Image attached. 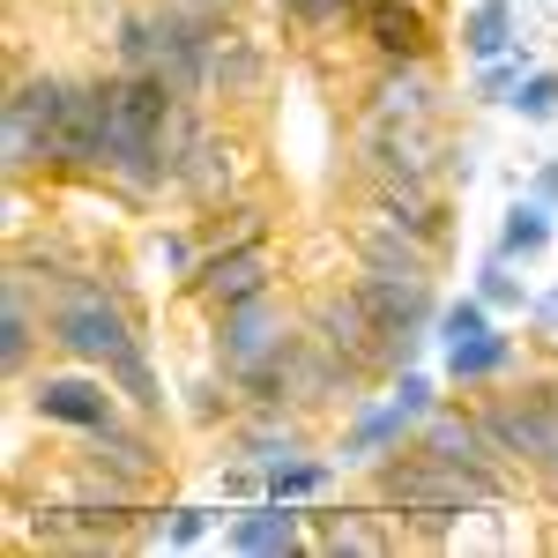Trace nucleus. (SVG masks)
<instances>
[{
	"label": "nucleus",
	"mask_w": 558,
	"mask_h": 558,
	"mask_svg": "<svg viewBox=\"0 0 558 558\" xmlns=\"http://www.w3.org/2000/svg\"><path fill=\"white\" fill-rule=\"evenodd\" d=\"M112 165V68L68 83V120L52 149V179H105Z\"/></svg>",
	"instance_id": "423d86ee"
},
{
	"label": "nucleus",
	"mask_w": 558,
	"mask_h": 558,
	"mask_svg": "<svg viewBox=\"0 0 558 558\" xmlns=\"http://www.w3.org/2000/svg\"><path fill=\"white\" fill-rule=\"evenodd\" d=\"M149 254H157V268H165L172 283H186V276L202 268V231H157V246H149Z\"/></svg>",
	"instance_id": "473e14b6"
},
{
	"label": "nucleus",
	"mask_w": 558,
	"mask_h": 558,
	"mask_svg": "<svg viewBox=\"0 0 558 558\" xmlns=\"http://www.w3.org/2000/svg\"><path fill=\"white\" fill-rule=\"evenodd\" d=\"M514 45H521L514 0H476L470 15H462V52H470V60H499V52H514Z\"/></svg>",
	"instance_id": "5701e85b"
},
{
	"label": "nucleus",
	"mask_w": 558,
	"mask_h": 558,
	"mask_svg": "<svg viewBox=\"0 0 558 558\" xmlns=\"http://www.w3.org/2000/svg\"><path fill=\"white\" fill-rule=\"evenodd\" d=\"M223 551H239V558L313 551V514L291 507V499H246V514L223 521Z\"/></svg>",
	"instance_id": "ddd939ff"
},
{
	"label": "nucleus",
	"mask_w": 558,
	"mask_h": 558,
	"mask_svg": "<svg viewBox=\"0 0 558 558\" xmlns=\"http://www.w3.org/2000/svg\"><path fill=\"white\" fill-rule=\"evenodd\" d=\"M260 89H268V45H260L254 31H239V23H223V38H216L209 97H223V105H254Z\"/></svg>",
	"instance_id": "aec40b11"
},
{
	"label": "nucleus",
	"mask_w": 558,
	"mask_h": 558,
	"mask_svg": "<svg viewBox=\"0 0 558 558\" xmlns=\"http://www.w3.org/2000/svg\"><path fill=\"white\" fill-rule=\"evenodd\" d=\"M365 120H439L432 60H380L365 83Z\"/></svg>",
	"instance_id": "f3484780"
},
{
	"label": "nucleus",
	"mask_w": 558,
	"mask_h": 558,
	"mask_svg": "<svg viewBox=\"0 0 558 558\" xmlns=\"http://www.w3.org/2000/svg\"><path fill=\"white\" fill-rule=\"evenodd\" d=\"M194 231H202V254H216V246H260V239H268V209L239 194V202H223V209H202Z\"/></svg>",
	"instance_id": "393cba45"
},
{
	"label": "nucleus",
	"mask_w": 558,
	"mask_h": 558,
	"mask_svg": "<svg viewBox=\"0 0 558 558\" xmlns=\"http://www.w3.org/2000/svg\"><path fill=\"white\" fill-rule=\"evenodd\" d=\"M425 357V328H380V350H373V380H395Z\"/></svg>",
	"instance_id": "7c9ffc66"
},
{
	"label": "nucleus",
	"mask_w": 558,
	"mask_h": 558,
	"mask_svg": "<svg viewBox=\"0 0 558 558\" xmlns=\"http://www.w3.org/2000/svg\"><path fill=\"white\" fill-rule=\"evenodd\" d=\"M514 112L529 120V128H544V120H558V68H529L514 89Z\"/></svg>",
	"instance_id": "2f4dec72"
},
{
	"label": "nucleus",
	"mask_w": 558,
	"mask_h": 558,
	"mask_svg": "<svg viewBox=\"0 0 558 558\" xmlns=\"http://www.w3.org/2000/svg\"><path fill=\"white\" fill-rule=\"evenodd\" d=\"M112 387H120V402H128L134 417H165V380H157V357H149V336H134L112 365Z\"/></svg>",
	"instance_id": "4be33fe9"
},
{
	"label": "nucleus",
	"mask_w": 558,
	"mask_h": 558,
	"mask_svg": "<svg viewBox=\"0 0 558 558\" xmlns=\"http://www.w3.org/2000/svg\"><path fill=\"white\" fill-rule=\"evenodd\" d=\"M328 484H336V454H291V462L268 470V499L313 507V499H328Z\"/></svg>",
	"instance_id": "a878e982"
},
{
	"label": "nucleus",
	"mask_w": 558,
	"mask_h": 558,
	"mask_svg": "<svg viewBox=\"0 0 558 558\" xmlns=\"http://www.w3.org/2000/svg\"><path fill=\"white\" fill-rule=\"evenodd\" d=\"M357 38L373 45V60H432V8L425 0H373V8H357Z\"/></svg>",
	"instance_id": "dca6fc26"
},
{
	"label": "nucleus",
	"mask_w": 558,
	"mask_h": 558,
	"mask_svg": "<svg viewBox=\"0 0 558 558\" xmlns=\"http://www.w3.org/2000/svg\"><path fill=\"white\" fill-rule=\"evenodd\" d=\"M134 336H142V328H134L128 291L105 283L97 268H75L68 283L45 291V343L60 350V357H75V365H112Z\"/></svg>",
	"instance_id": "f03ea898"
},
{
	"label": "nucleus",
	"mask_w": 558,
	"mask_h": 558,
	"mask_svg": "<svg viewBox=\"0 0 558 558\" xmlns=\"http://www.w3.org/2000/svg\"><path fill=\"white\" fill-rule=\"evenodd\" d=\"M179 291L202 305V313H223V305H239V299L276 291V254H268V239L260 246H216V254H202V268Z\"/></svg>",
	"instance_id": "1a4fd4ad"
},
{
	"label": "nucleus",
	"mask_w": 558,
	"mask_h": 558,
	"mask_svg": "<svg viewBox=\"0 0 558 558\" xmlns=\"http://www.w3.org/2000/svg\"><path fill=\"white\" fill-rule=\"evenodd\" d=\"M343 239H350V254H357V268H380V276H432V260H439L425 239H410L395 216L365 209V202H357Z\"/></svg>",
	"instance_id": "2eb2a0df"
},
{
	"label": "nucleus",
	"mask_w": 558,
	"mask_h": 558,
	"mask_svg": "<svg viewBox=\"0 0 558 558\" xmlns=\"http://www.w3.org/2000/svg\"><path fill=\"white\" fill-rule=\"evenodd\" d=\"M343 8H350V23H357V8H373V0H343Z\"/></svg>",
	"instance_id": "e433bc0d"
},
{
	"label": "nucleus",
	"mask_w": 558,
	"mask_h": 558,
	"mask_svg": "<svg viewBox=\"0 0 558 558\" xmlns=\"http://www.w3.org/2000/svg\"><path fill=\"white\" fill-rule=\"evenodd\" d=\"M350 283H357V299L373 305L380 328H432V320H439L432 276H380V268H357Z\"/></svg>",
	"instance_id": "a211bd4d"
},
{
	"label": "nucleus",
	"mask_w": 558,
	"mask_h": 558,
	"mask_svg": "<svg viewBox=\"0 0 558 558\" xmlns=\"http://www.w3.org/2000/svg\"><path fill=\"white\" fill-rule=\"evenodd\" d=\"M476 299L492 305V313H529V305H536V299H529V291H521L514 260H499V254H492V260H484V268H476Z\"/></svg>",
	"instance_id": "c85d7f7f"
},
{
	"label": "nucleus",
	"mask_w": 558,
	"mask_h": 558,
	"mask_svg": "<svg viewBox=\"0 0 558 558\" xmlns=\"http://www.w3.org/2000/svg\"><path fill=\"white\" fill-rule=\"evenodd\" d=\"M432 328H439V350H454V343H476V336H484V328H492V305L476 299H454V305H439V320H432Z\"/></svg>",
	"instance_id": "c756f323"
},
{
	"label": "nucleus",
	"mask_w": 558,
	"mask_h": 558,
	"mask_svg": "<svg viewBox=\"0 0 558 558\" xmlns=\"http://www.w3.org/2000/svg\"><path fill=\"white\" fill-rule=\"evenodd\" d=\"M410 447H425V454H439V462H462V470H492L499 454H492V439H484V425H476V402L462 410V402H439L425 425H417V439ZM507 470V462H499Z\"/></svg>",
	"instance_id": "6ab92c4d"
},
{
	"label": "nucleus",
	"mask_w": 558,
	"mask_h": 558,
	"mask_svg": "<svg viewBox=\"0 0 558 558\" xmlns=\"http://www.w3.org/2000/svg\"><path fill=\"white\" fill-rule=\"evenodd\" d=\"M239 134H223L202 120V134L179 149V172H172V194L179 202H194V209H223V202H239Z\"/></svg>",
	"instance_id": "9b49d317"
},
{
	"label": "nucleus",
	"mask_w": 558,
	"mask_h": 558,
	"mask_svg": "<svg viewBox=\"0 0 558 558\" xmlns=\"http://www.w3.org/2000/svg\"><path fill=\"white\" fill-rule=\"evenodd\" d=\"M395 395H365L357 410H350L343 439H336V462L343 470H373V462H387L395 447H410L417 439V425H425L432 410H439V387L410 365V373H395Z\"/></svg>",
	"instance_id": "20e7f679"
},
{
	"label": "nucleus",
	"mask_w": 558,
	"mask_h": 558,
	"mask_svg": "<svg viewBox=\"0 0 558 558\" xmlns=\"http://www.w3.org/2000/svg\"><path fill=\"white\" fill-rule=\"evenodd\" d=\"M291 336V320L276 313V291H260V299H239L223 305V313H209V357L216 373H246L254 357H268V350Z\"/></svg>",
	"instance_id": "9d476101"
},
{
	"label": "nucleus",
	"mask_w": 558,
	"mask_h": 558,
	"mask_svg": "<svg viewBox=\"0 0 558 558\" xmlns=\"http://www.w3.org/2000/svg\"><path fill=\"white\" fill-rule=\"evenodd\" d=\"M68 83L60 68H15L8 105H0V157H8V186L52 179V149H60V120H68Z\"/></svg>",
	"instance_id": "7ed1b4c3"
},
{
	"label": "nucleus",
	"mask_w": 558,
	"mask_h": 558,
	"mask_svg": "<svg viewBox=\"0 0 558 558\" xmlns=\"http://www.w3.org/2000/svg\"><path fill=\"white\" fill-rule=\"evenodd\" d=\"M529 313H536V328H544V336H558V283H551L536 305H529Z\"/></svg>",
	"instance_id": "c9c22d12"
},
{
	"label": "nucleus",
	"mask_w": 558,
	"mask_h": 558,
	"mask_svg": "<svg viewBox=\"0 0 558 558\" xmlns=\"http://www.w3.org/2000/svg\"><path fill=\"white\" fill-rule=\"evenodd\" d=\"M38 343H45V291L8 260V276H0V373L8 380H31Z\"/></svg>",
	"instance_id": "4468645a"
},
{
	"label": "nucleus",
	"mask_w": 558,
	"mask_h": 558,
	"mask_svg": "<svg viewBox=\"0 0 558 558\" xmlns=\"http://www.w3.org/2000/svg\"><path fill=\"white\" fill-rule=\"evenodd\" d=\"M305 336H313V343H320L350 380H357V395H365V387H380V380H373L380 320H373V305L357 299V283H336V291H320V299L305 305Z\"/></svg>",
	"instance_id": "6e6552de"
},
{
	"label": "nucleus",
	"mask_w": 558,
	"mask_h": 558,
	"mask_svg": "<svg viewBox=\"0 0 558 558\" xmlns=\"http://www.w3.org/2000/svg\"><path fill=\"white\" fill-rule=\"evenodd\" d=\"M551 202H536V194H521L514 209H507V223H499V239H492V254L499 260H536L544 246H551Z\"/></svg>",
	"instance_id": "b1692460"
},
{
	"label": "nucleus",
	"mask_w": 558,
	"mask_h": 558,
	"mask_svg": "<svg viewBox=\"0 0 558 558\" xmlns=\"http://www.w3.org/2000/svg\"><path fill=\"white\" fill-rule=\"evenodd\" d=\"M209 507H165V551H194V544H209Z\"/></svg>",
	"instance_id": "72a5a7b5"
},
{
	"label": "nucleus",
	"mask_w": 558,
	"mask_h": 558,
	"mask_svg": "<svg viewBox=\"0 0 558 558\" xmlns=\"http://www.w3.org/2000/svg\"><path fill=\"white\" fill-rule=\"evenodd\" d=\"M157 60V8H120L112 15V68L134 75V68H149Z\"/></svg>",
	"instance_id": "bb28decb"
},
{
	"label": "nucleus",
	"mask_w": 558,
	"mask_h": 558,
	"mask_svg": "<svg viewBox=\"0 0 558 558\" xmlns=\"http://www.w3.org/2000/svg\"><path fill=\"white\" fill-rule=\"evenodd\" d=\"M23 395H31V417H38V425L75 432V439L97 432V425H112V417L128 410L120 387H112V373H105V365H75V357H68L60 373H38Z\"/></svg>",
	"instance_id": "39448f33"
},
{
	"label": "nucleus",
	"mask_w": 558,
	"mask_h": 558,
	"mask_svg": "<svg viewBox=\"0 0 558 558\" xmlns=\"http://www.w3.org/2000/svg\"><path fill=\"white\" fill-rule=\"evenodd\" d=\"M529 68H536V52H529V45L499 52V60H476L470 97H476V105H514V89H521V75H529Z\"/></svg>",
	"instance_id": "cd10ccee"
},
{
	"label": "nucleus",
	"mask_w": 558,
	"mask_h": 558,
	"mask_svg": "<svg viewBox=\"0 0 558 558\" xmlns=\"http://www.w3.org/2000/svg\"><path fill=\"white\" fill-rule=\"evenodd\" d=\"M305 514H313V551L320 558H395L402 551V529H387V507L380 499H373V507H328V499H313V507H305Z\"/></svg>",
	"instance_id": "f8f14e48"
},
{
	"label": "nucleus",
	"mask_w": 558,
	"mask_h": 558,
	"mask_svg": "<svg viewBox=\"0 0 558 558\" xmlns=\"http://www.w3.org/2000/svg\"><path fill=\"white\" fill-rule=\"evenodd\" d=\"M373 499L395 521H417L425 536H439V529H454L470 514H499L514 499V484H507L499 462L492 470H462V462H439L425 447H395L387 462H373Z\"/></svg>",
	"instance_id": "f257e3e1"
},
{
	"label": "nucleus",
	"mask_w": 558,
	"mask_h": 558,
	"mask_svg": "<svg viewBox=\"0 0 558 558\" xmlns=\"http://www.w3.org/2000/svg\"><path fill=\"white\" fill-rule=\"evenodd\" d=\"M75 470L105 476V484H120L128 499H149V484L165 476V454H157V417H112V425L83 432V447H75Z\"/></svg>",
	"instance_id": "0eeeda50"
},
{
	"label": "nucleus",
	"mask_w": 558,
	"mask_h": 558,
	"mask_svg": "<svg viewBox=\"0 0 558 558\" xmlns=\"http://www.w3.org/2000/svg\"><path fill=\"white\" fill-rule=\"evenodd\" d=\"M439 357H447L439 373H447L454 387H492V380H507V373H514L521 343H514V336H499V328H484L476 343H454V350H439Z\"/></svg>",
	"instance_id": "412c9836"
},
{
	"label": "nucleus",
	"mask_w": 558,
	"mask_h": 558,
	"mask_svg": "<svg viewBox=\"0 0 558 558\" xmlns=\"http://www.w3.org/2000/svg\"><path fill=\"white\" fill-rule=\"evenodd\" d=\"M529 194H536V202H551V209H558V157H544V172L529 179Z\"/></svg>",
	"instance_id": "f704fd0d"
}]
</instances>
